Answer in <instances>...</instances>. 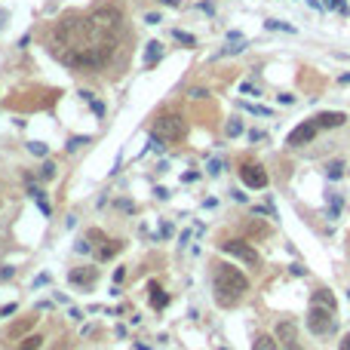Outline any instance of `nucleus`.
Segmentation results:
<instances>
[{
	"label": "nucleus",
	"mask_w": 350,
	"mask_h": 350,
	"mask_svg": "<svg viewBox=\"0 0 350 350\" xmlns=\"http://www.w3.org/2000/svg\"><path fill=\"white\" fill-rule=\"evenodd\" d=\"M43 178H55V163H43Z\"/></svg>",
	"instance_id": "obj_27"
},
{
	"label": "nucleus",
	"mask_w": 350,
	"mask_h": 350,
	"mask_svg": "<svg viewBox=\"0 0 350 350\" xmlns=\"http://www.w3.org/2000/svg\"><path fill=\"white\" fill-rule=\"evenodd\" d=\"M160 55H163V43H160V40H150V43H148V52H145V65L154 68V65L160 62Z\"/></svg>",
	"instance_id": "obj_14"
},
{
	"label": "nucleus",
	"mask_w": 350,
	"mask_h": 350,
	"mask_svg": "<svg viewBox=\"0 0 350 350\" xmlns=\"http://www.w3.org/2000/svg\"><path fill=\"white\" fill-rule=\"evenodd\" d=\"M68 279H71L74 286H92L99 279V271L96 267H74V271L68 274Z\"/></svg>",
	"instance_id": "obj_9"
},
{
	"label": "nucleus",
	"mask_w": 350,
	"mask_h": 350,
	"mask_svg": "<svg viewBox=\"0 0 350 350\" xmlns=\"http://www.w3.org/2000/svg\"><path fill=\"white\" fill-rule=\"evenodd\" d=\"M89 22H92L96 31L104 34V37H114V34L123 28V9L120 6H99V9L89 13Z\"/></svg>",
	"instance_id": "obj_3"
},
{
	"label": "nucleus",
	"mask_w": 350,
	"mask_h": 350,
	"mask_svg": "<svg viewBox=\"0 0 350 350\" xmlns=\"http://www.w3.org/2000/svg\"><path fill=\"white\" fill-rule=\"evenodd\" d=\"M276 332H279V338H283V341H286L292 350H298V341H295V323H279Z\"/></svg>",
	"instance_id": "obj_13"
},
{
	"label": "nucleus",
	"mask_w": 350,
	"mask_h": 350,
	"mask_svg": "<svg viewBox=\"0 0 350 350\" xmlns=\"http://www.w3.org/2000/svg\"><path fill=\"white\" fill-rule=\"evenodd\" d=\"M86 142H89V138H83V135H77V138H71V142H68L65 148H68V150H77L80 145H86Z\"/></svg>",
	"instance_id": "obj_26"
},
{
	"label": "nucleus",
	"mask_w": 350,
	"mask_h": 350,
	"mask_svg": "<svg viewBox=\"0 0 350 350\" xmlns=\"http://www.w3.org/2000/svg\"><path fill=\"white\" fill-rule=\"evenodd\" d=\"M28 150H31L34 157H46V145H43V142H31V145H28Z\"/></svg>",
	"instance_id": "obj_22"
},
{
	"label": "nucleus",
	"mask_w": 350,
	"mask_h": 350,
	"mask_svg": "<svg viewBox=\"0 0 350 350\" xmlns=\"http://www.w3.org/2000/svg\"><path fill=\"white\" fill-rule=\"evenodd\" d=\"M181 181H184V184H188V181H197V172H184V175H181Z\"/></svg>",
	"instance_id": "obj_31"
},
{
	"label": "nucleus",
	"mask_w": 350,
	"mask_h": 350,
	"mask_svg": "<svg viewBox=\"0 0 350 350\" xmlns=\"http://www.w3.org/2000/svg\"><path fill=\"white\" fill-rule=\"evenodd\" d=\"M188 96H191V99H197V101H200V99H206V96H209V92H206V89H191Z\"/></svg>",
	"instance_id": "obj_29"
},
{
	"label": "nucleus",
	"mask_w": 350,
	"mask_h": 350,
	"mask_svg": "<svg viewBox=\"0 0 350 350\" xmlns=\"http://www.w3.org/2000/svg\"><path fill=\"white\" fill-rule=\"evenodd\" d=\"M160 3H166V6H181L178 0H160Z\"/></svg>",
	"instance_id": "obj_34"
},
{
	"label": "nucleus",
	"mask_w": 350,
	"mask_h": 350,
	"mask_svg": "<svg viewBox=\"0 0 350 350\" xmlns=\"http://www.w3.org/2000/svg\"><path fill=\"white\" fill-rule=\"evenodd\" d=\"M37 206H40V212H43V215H50V212H52V206H50V203L43 200V194L37 197Z\"/></svg>",
	"instance_id": "obj_28"
},
{
	"label": "nucleus",
	"mask_w": 350,
	"mask_h": 350,
	"mask_svg": "<svg viewBox=\"0 0 350 350\" xmlns=\"http://www.w3.org/2000/svg\"><path fill=\"white\" fill-rule=\"evenodd\" d=\"M148 292H150V307H154V310H163L169 304V295L160 289V283H148Z\"/></svg>",
	"instance_id": "obj_12"
},
{
	"label": "nucleus",
	"mask_w": 350,
	"mask_h": 350,
	"mask_svg": "<svg viewBox=\"0 0 350 350\" xmlns=\"http://www.w3.org/2000/svg\"><path fill=\"white\" fill-rule=\"evenodd\" d=\"M249 233L252 237H267V225H249Z\"/></svg>",
	"instance_id": "obj_25"
},
{
	"label": "nucleus",
	"mask_w": 350,
	"mask_h": 350,
	"mask_svg": "<svg viewBox=\"0 0 350 350\" xmlns=\"http://www.w3.org/2000/svg\"><path fill=\"white\" fill-rule=\"evenodd\" d=\"M264 25L271 28V31H289V34L295 31V28H292V25H286V22H276V19H271V22H264Z\"/></svg>",
	"instance_id": "obj_19"
},
{
	"label": "nucleus",
	"mask_w": 350,
	"mask_h": 350,
	"mask_svg": "<svg viewBox=\"0 0 350 350\" xmlns=\"http://www.w3.org/2000/svg\"><path fill=\"white\" fill-rule=\"evenodd\" d=\"M175 40L184 43V46H197V37L194 34H184V31H175Z\"/></svg>",
	"instance_id": "obj_20"
},
{
	"label": "nucleus",
	"mask_w": 350,
	"mask_h": 350,
	"mask_svg": "<svg viewBox=\"0 0 350 350\" xmlns=\"http://www.w3.org/2000/svg\"><path fill=\"white\" fill-rule=\"evenodd\" d=\"M206 169L212 172V175H218L221 169H225V160H209V163H206Z\"/></svg>",
	"instance_id": "obj_24"
},
{
	"label": "nucleus",
	"mask_w": 350,
	"mask_h": 350,
	"mask_svg": "<svg viewBox=\"0 0 350 350\" xmlns=\"http://www.w3.org/2000/svg\"><path fill=\"white\" fill-rule=\"evenodd\" d=\"M225 132H227L230 138H233V135H240V132H243V120H230V123L225 126Z\"/></svg>",
	"instance_id": "obj_21"
},
{
	"label": "nucleus",
	"mask_w": 350,
	"mask_h": 350,
	"mask_svg": "<svg viewBox=\"0 0 350 350\" xmlns=\"http://www.w3.org/2000/svg\"><path fill=\"white\" fill-rule=\"evenodd\" d=\"M157 135L163 138V142H181L184 135H188V120H184L181 114H166V117H160V123H157Z\"/></svg>",
	"instance_id": "obj_4"
},
{
	"label": "nucleus",
	"mask_w": 350,
	"mask_h": 350,
	"mask_svg": "<svg viewBox=\"0 0 350 350\" xmlns=\"http://www.w3.org/2000/svg\"><path fill=\"white\" fill-rule=\"evenodd\" d=\"M117 252H120V243H117V240H108V237H101V243L96 246V258H99V261H108V258H114Z\"/></svg>",
	"instance_id": "obj_11"
},
{
	"label": "nucleus",
	"mask_w": 350,
	"mask_h": 350,
	"mask_svg": "<svg viewBox=\"0 0 350 350\" xmlns=\"http://www.w3.org/2000/svg\"><path fill=\"white\" fill-rule=\"evenodd\" d=\"M338 350H350V335H344V341H341V347Z\"/></svg>",
	"instance_id": "obj_33"
},
{
	"label": "nucleus",
	"mask_w": 350,
	"mask_h": 350,
	"mask_svg": "<svg viewBox=\"0 0 350 350\" xmlns=\"http://www.w3.org/2000/svg\"><path fill=\"white\" fill-rule=\"evenodd\" d=\"M341 83H350V74H344V77H341Z\"/></svg>",
	"instance_id": "obj_35"
},
{
	"label": "nucleus",
	"mask_w": 350,
	"mask_h": 350,
	"mask_svg": "<svg viewBox=\"0 0 350 350\" xmlns=\"http://www.w3.org/2000/svg\"><path fill=\"white\" fill-rule=\"evenodd\" d=\"M145 22H148V25H160V16H157V13H148Z\"/></svg>",
	"instance_id": "obj_30"
},
{
	"label": "nucleus",
	"mask_w": 350,
	"mask_h": 350,
	"mask_svg": "<svg viewBox=\"0 0 350 350\" xmlns=\"http://www.w3.org/2000/svg\"><path fill=\"white\" fill-rule=\"evenodd\" d=\"M317 129H320V126H317V120H307V123H301V126H295V129H292L289 135H286V145L289 148H301V145H310L313 142V135H317Z\"/></svg>",
	"instance_id": "obj_7"
},
{
	"label": "nucleus",
	"mask_w": 350,
	"mask_h": 350,
	"mask_svg": "<svg viewBox=\"0 0 350 350\" xmlns=\"http://www.w3.org/2000/svg\"><path fill=\"white\" fill-rule=\"evenodd\" d=\"M307 329H310L313 335H329V332H335V310H332V307H323V304H310Z\"/></svg>",
	"instance_id": "obj_5"
},
{
	"label": "nucleus",
	"mask_w": 350,
	"mask_h": 350,
	"mask_svg": "<svg viewBox=\"0 0 350 350\" xmlns=\"http://www.w3.org/2000/svg\"><path fill=\"white\" fill-rule=\"evenodd\" d=\"M292 101H295V96H289V92H286V96H279V104H292Z\"/></svg>",
	"instance_id": "obj_32"
},
{
	"label": "nucleus",
	"mask_w": 350,
	"mask_h": 350,
	"mask_svg": "<svg viewBox=\"0 0 350 350\" xmlns=\"http://www.w3.org/2000/svg\"><path fill=\"white\" fill-rule=\"evenodd\" d=\"M221 249H225L227 255H233L237 261H243V264H249V267H255L261 261V255H258V249H252L246 240H225L221 243Z\"/></svg>",
	"instance_id": "obj_6"
},
{
	"label": "nucleus",
	"mask_w": 350,
	"mask_h": 350,
	"mask_svg": "<svg viewBox=\"0 0 350 350\" xmlns=\"http://www.w3.org/2000/svg\"><path fill=\"white\" fill-rule=\"evenodd\" d=\"M249 279L243 276L237 267L230 264H215V298L221 307H233L237 301L246 295Z\"/></svg>",
	"instance_id": "obj_2"
},
{
	"label": "nucleus",
	"mask_w": 350,
	"mask_h": 350,
	"mask_svg": "<svg viewBox=\"0 0 350 350\" xmlns=\"http://www.w3.org/2000/svg\"><path fill=\"white\" fill-rule=\"evenodd\" d=\"M313 304H323V307H332L335 310V295L329 289H317L313 292Z\"/></svg>",
	"instance_id": "obj_15"
},
{
	"label": "nucleus",
	"mask_w": 350,
	"mask_h": 350,
	"mask_svg": "<svg viewBox=\"0 0 350 350\" xmlns=\"http://www.w3.org/2000/svg\"><path fill=\"white\" fill-rule=\"evenodd\" d=\"M252 350H279V347H276V341H274L271 335H258V338H255V344H252Z\"/></svg>",
	"instance_id": "obj_16"
},
{
	"label": "nucleus",
	"mask_w": 350,
	"mask_h": 350,
	"mask_svg": "<svg viewBox=\"0 0 350 350\" xmlns=\"http://www.w3.org/2000/svg\"><path fill=\"white\" fill-rule=\"evenodd\" d=\"M240 178L246 181L249 188H255V191L267 188V172L258 166V163H243V169H240Z\"/></svg>",
	"instance_id": "obj_8"
},
{
	"label": "nucleus",
	"mask_w": 350,
	"mask_h": 350,
	"mask_svg": "<svg viewBox=\"0 0 350 350\" xmlns=\"http://www.w3.org/2000/svg\"><path fill=\"white\" fill-rule=\"evenodd\" d=\"M325 9H338V13H341V16H347L350 13V9H347V3H344V0H325V3H323Z\"/></svg>",
	"instance_id": "obj_18"
},
{
	"label": "nucleus",
	"mask_w": 350,
	"mask_h": 350,
	"mask_svg": "<svg viewBox=\"0 0 350 350\" xmlns=\"http://www.w3.org/2000/svg\"><path fill=\"white\" fill-rule=\"evenodd\" d=\"M341 160H335V163H329V178H341Z\"/></svg>",
	"instance_id": "obj_23"
},
{
	"label": "nucleus",
	"mask_w": 350,
	"mask_h": 350,
	"mask_svg": "<svg viewBox=\"0 0 350 350\" xmlns=\"http://www.w3.org/2000/svg\"><path fill=\"white\" fill-rule=\"evenodd\" d=\"M40 344H43V338H40V335H28L16 350H40Z\"/></svg>",
	"instance_id": "obj_17"
},
{
	"label": "nucleus",
	"mask_w": 350,
	"mask_h": 350,
	"mask_svg": "<svg viewBox=\"0 0 350 350\" xmlns=\"http://www.w3.org/2000/svg\"><path fill=\"white\" fill-rule=\"evenodd\" d=\"M55 46H65L58 50V58L65 65L77 68V71H96L104 68L114 55V37H104L101 31L92 28L89 16L86 19H62L52 31Z\"/></svg>",
	"instance_id": "obj_1"
},
{
	"label": "nucleus",
	"mask_w": 350,
	"mask_h": 350,
	"mask_svg": "<svg viewBox=\"0 0 350 350\" xmlns=\"http://www.w3.org/2000/svg\"><path fill=\"white\" fill-rule=\"evenodd\" d=\"M344 120H347V117L341 111H325V114L317 117V126H320V129H335V126H344Z\"/></svg>",
	"instance_id": "obj_10"
}]
</instances>
